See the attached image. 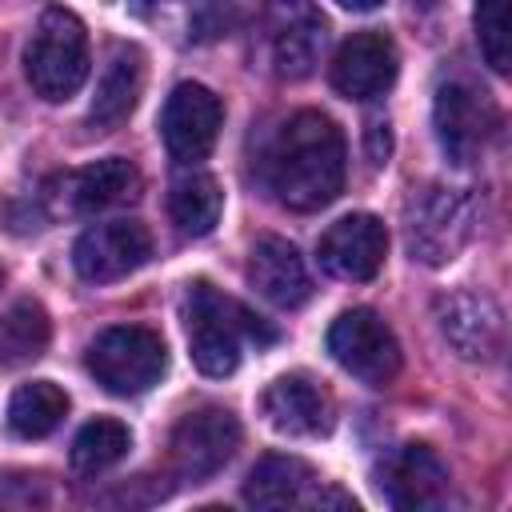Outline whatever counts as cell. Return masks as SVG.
Segmentation results:
<instances>
[{
  "label": "cell",
  "instance_id": "28",
  "mask_svg": "<svg viewBox=\"0 0 512 512\" xmlns=\"http://www.w3.org/2000/svg\"><path fill=\"white\" fill-rule=\"evenodd\" d=\"M196 512H232V508H224V504H204V508H196Z\"/></svg>",
  "mask_w": 512,
  "mask_h": 512
},
{
  "label": "cell",
  "instance_id": "9",
  "mask_svg": "<svg viewBox=\"0 0 512 512\" xmlns=\"http://www.w3.org/2000/svg\"><path fill=\"white\" fill-rule=\"evenodd\" d=\"M152 260V232L140 220H104L80 232L72 244V268L88 284H112Z\"/></svg>",
  "mask_w": 512,
  "mask_h": 512
},
{
  "label": "cell",
  "instance_id": "7",
  "mask_svg": "<svg viewBox=\"0 0 512 512\" xmlns=\"http://www.w3.org/2000/svg\"><path fill=\"white\" fill-rule=\"evenodd\" d=\"M328 352L348 376H356L372 388L392 384L400 372V340L372 308L340 312L328 328Z\"/></svg>",
  "mask_w": 512,
  "mask_h": 512
},
{
  "label": "cell",
  "instance_id": "1",
  "mask_svg": "<svg viewBox=\"0 0 512 512\" xmlns=\"http://www.w3.org/2000/svg\"><path fill=\"white\" fill-rule=\"evenodd\" d=\"M348 148L336 120L324 112H296L280 124L264 152V184L292 212H316L344 188Z\"/></svg>",
  "mask_w": 512,
  "mask_h": 512
},
{
  "label": "cell",
  "instance_id": "5",
  "mask_svg": "<svg viewBox=\"0 0 512 512\" xmlns=\"http://www.w3.org/2000/svg\"><path fill=\"white\" fill-rule=\"evenodd\" d=\"M472 228H476L472 196L460 192V188H440V184L412 196L408 220H404L412 260L432 264V268L456 260L460 248L472 240Z\"/></svg>",
  "mask_w": 512,
  "mask_h": 512
},
{
  "label": "cell",
  "instance_id": "22",
  "mask_svg": "<svg viewBox=\"0 0 512 512\" xmlns=\"http://www.w3.org/2000/svg\"><path fill=\"white\" fill-rule=\"evenodd\" d=\"M52 340V320L44 304L16 300L8 312H0V368H20L44 356Z\"/></svg>",
  "mask_w": 512,
  "mask_h": 512
},
{
  "label": "cell",
  "instance_id": "6",
  "mask_svg": "<svg viewBox=\"0 0 512 512\" xmlns=\"http://www.w3.org/2000/svg\"><path fill=\"white\" fill-rule=\"evenodd\" d=\"M496 104L484 88H476L472 80H444L436 88L432 100V128L440 140V152L452 164H472L488 152L492 136H496Z\"/></svg>",
  "mask_w": 512,
  "mask_h": 512
},
{
  "label": "cell",
  "instance_id": "21",
  "mask_svg": "<svg viewBox=\"0 0 512 512\" xmlns=\"http://www.w3.org/2000/svg\"><path fill=\"white\" fill-rule=\"evenodd\" d=\"M324 48V16L316 8H296L272 40V64L284 80H304Z\"/></svg>",
  "mask_w": 512,
  "mask_h": 512
},
{
  "label": "cell",
  "instance_id": "4",
  "mask_svg": "<svg viewBox=\"0 0 512 512\" xmlns=\"http://www.w3.org/2000/svg\"><path fill=\"white\" fill-rule=\"evenodd\" d=\"M88 372L112 396H140L168 372V348L144 324H116L88 344Z\"/></svg>",
  "mask_w": 512,
  "mask_h": 512
},
{
  "label": "cell",
  "instance_id": "15",
  "mask_svg": "<svg viewBox=\"0 0 512 512\" xmlns=\"http://www.w3.org/2000/svg\"><path fill=\"white\" fill-rule=\"evenodd\" d=\"M436 316H440V332L456 348V356H464V360L496 356L504 320H500V308H496L492 296H484V292H452V296H444L436 304Z\"/></svg>",
  "mask_w": 512,
  "mask_h": 512
},
{
  "label": "cell",
  "instance_id": "25",
  "mask_svg": "<svg viewBox=\"0 0 512 512\" xmlns=\"http://www.w3.org/2000/svg\"><path fill=\"white\" fill-rule=\"evenodd\" d=\"M472 20H476V40H480V52H484L488 68L504 76L512 68V52H508V8L500 0H492V4H480Z\"/></svg>",
  "mask_w": 512,
  "mask_h": 512
},
{
  "label": "cell",
  "instance_id": "13",
  "mask_svg": "<svg viewBox=\"0 0 512 512\" xmlns=\"http://www.w3.org/2000/svg\"><path fill=\"white\" fill-rule=\"evenodd\" d=\"M328 80L348 100H372V96L388 92V84L396 80V44L376 28L352 32L336 48V56L328 64Z\"/></svg>",
  "mask_w": 512,
  "mask_h": 512
},
{
  "label": "cell",
  "instance_id": "14",
  "mask_svg": "<svg viewBox=\"0 0 512 512\" xmlns=\"http://www.w3.org/2000/svg\"><path fill=\"white\" fill-rule=\"evenodd\" d=\"M260 412L284 436H320L332 428V400L304 372L276 376L260 396Z\"/></svg>",
  "mask_w": 512,
  "mask_h": 512
},
{
  "label": "cell",
  "instance_id": "19",
  "mask_svg": "<svg viewBox=\"0 0 512 512\" xmlns=\"http://www.w3.org/2000/svg\"><path fill=\"white\" fill-rule=\"evenodd\" d=\"M308 464L284 452H268L252 464L244 480V500L252 512H292L304 484H308Z\"/></svg>",
  "mask_w": 512,
  "mask_h": 512
},
{
  "label": "cell",
  "instance_id": "10",
  "mask_svg": "<svg viewBox=\"0 0 512 512\" xmlns=\"http://www.w3.org/2000/svg\"><path fill=\"white\" fill-rule=\"evenodd\" d=\"M220 124H224L220 96L196 80L176 84L164 100V112H160V136H164V148L176 164L204 160L216 148Z\"/></svg>",
  "mask_w": 512,
  "mask_h": 512
},
{
  "label": "cell",
  "instance_id": "20",
  "mask_svg": "<svg viewBox=\"0 0 512 512\" xmlns=\"http://www.w3.org/2000/svg\"><path fill=\"white\" fill-rule=\"evenodd\" d=\"M224 212V192L208 172H184L168 188V216L184 236H208Z\"/></svg>",
  "mask_w": 512,
  "mask_h": 512
},
{
  "label": "cell",
  "instance_id": "23",
  "mask_svg": "<svg viewBox=\"0 0 512 512\" xmlns=\"http://www.w3.org/2000/svg\"><path fill=\"white\" fill-rule=\"evenodd\" d=\"M68 416V392L52 380H28L8 400V428L24 440H44Z\"/></svg>",
  "mask_w": 512,
  "mask_h": 512
},
{
  "label": "cell",
  "instance_id": "17",
  "mask_svg": "<svg viewBox=\"0 0 512 512\" xmlns=\"http://www.w3.org/2000/svg\"><path fill=\"white\" fill-rule=\"evenodd\" d=\"M140 92H144V52L136 44H116L100 72V84H96V96L88 108V128L116 132L132 116Z\"/></svg>",
  "mask_w": 512,
  "mask_h": 512
},
{
  "label": "cell",
  "instance_id": "8",
  "mask_svg": "<svg viewBox=\"0 0 512 512\" xmlns=\"http://www.w3.org/2000/svg\"><path fill=\"white\" fill-rule=\"evenodd\" d=\"M240 448V420L228 408H196L180 416L168 440V464L176 480L184 484H204L212 480Z\"/></svg>",
  "mask_w": 512,
  "mask_h": 512
},
{
  "label": "cell",
  "instance_id": "24",
  "mask_svg": "<svg viewBox=\"0 0 512 512\" xmlns=\"http://www.w3.org/2000/svg\"><path fill=\"white\" fill-rule=\"evenodd\" d=\"M128 448H132L128 424L116 420V416H96V420H88L76 432L68 460H72V472L76 476H100V472L116 468L128 456Z\"/></svg>",
  "mask_w": 512,
  "mask_h": 512
},
{
  "label": "cell",
  "instance_id": "16",
  "mask_svg": "<svg viewBox=\"0 0 512 512\" xmlns=\"http://www.w3.org/2000/svg\"><path fill=\"white\" fill-rule=\"evenodd\" d=\"M248 284L276 308H300L312 296L308 268L284 236H260L248 256Z\"/></svg>",
  "mask_w": 512,
  "mask_h": 512
},
{
  "label": "cell",
  "instance_id": "2",
  "mask_svg": "<svg viewBox=\"0 0 512 512\" xmlns=\"http://www.w3.org/2000/svg\"><path fill=\"white\" fill-rule=\"evenodd\" d=\"M184 328H188L192 364L204 376H232L240 364L244 340H256V344L276 340V328H268L256 312H248L208 280H192L184 288Z\"/></svg>",
  "mask_w": 512,
  "mask_h": 512
},
{
  "label": "cell",
  "instance_id": "11",
  "mask_svg": "<svg viewBox=\"0 0 512 512\" xmlns=\"http://www.w3.org/2000/svg\"><path fill=\"white\" fill-rule=\"evenodd\" d=\"M380 492L392 512H444L448 468L428 444H400L380 468Z\"/></svg>",
  "mask_w": 512,
  "mask_h": 512
},
{
  "label": "cell",
  "instance_id": "3",
  "mask_svg": "<svg viewBox=\"0 0 512 512\" xmlns=\"http://www.w3.org/2000/svg\"><path fill=\"white\" fill-rule=\"evenodd\" d=\"M88 32L76 12L44 8L28 44H24V76L44 100H68L88 80Z\"/></svg>",
  "mask_w": 512,
  "mask_h": 512
},
{
  "label": "cell",
  "instance_id": "27",
  "mask_svg": "<svg viewBox=\"0 0 512 512\" xmlns=\"http://www.w3.org/2000/svg\"><path fill=\"white\" fill-rule=\"evenodd\" d=\"M388 148H392L388 124H384V120H368V156H372V164H384Z\"/></svg>",
  "mask_w": 512,
  "mask_h": 512
},
{
  "label": "cell",
  "instance_id": "12",
  "mask_svg": "<svg viewBox=\"0 0 512 512\" xmlns=\"http://www.w3.org/2000/svg\"><path fill=\"white\" fill-rule=\"evenodd\" d=\"M316 256H320V268L332 272L336 280H352V284L372 280L384 268V256H388L384 220L372 216V212L340 216L336 224L324 228V236L316 244Z\"/></svg>",
  "mask_w": 512,
  "mask_h": 512
},
{
  "label": "cell",
  "instance_id": "18",
  "mask_svg": "<svg viewBox=\"0 0 512 512\" xmlns=\"http://www.w3.org/2000/svg\"><path fill=\"white\" fill-rule=\"evenodd\" d=\"M136 188H140L136 164L124 156H108V160H96L88 168L68 172L60 180V200L68 212L92 216V212H104L112 204H124L128 196H136Z\"/></svg>",
  "mask_w": 512,
  "mask_h": 512
},
{
  "label": "cell",
  "instance_id": "26",
  "mask_svg": "<svg viewBox=\"0 0 512 512\" xmlns=\"http://www.w3.org/2000/svg\"><path fill=\"white\" fill-rule=\"evenodd\" d=\"M304 512H364V508L356 504V496H352V492H344V488L328 484V488H320V492L308 500V508H304Z\"/></svg>",
  "mask_w": 512,
  "mask_h": 512
}]
</instances>
